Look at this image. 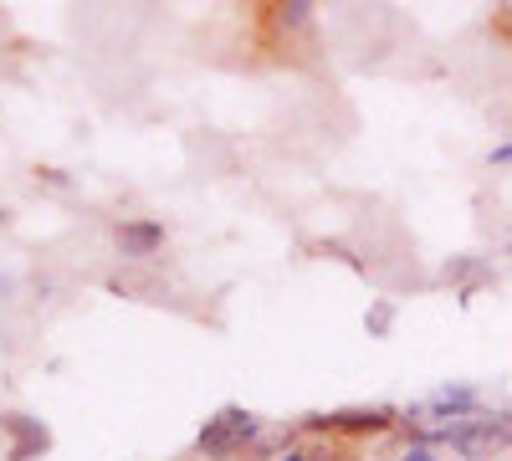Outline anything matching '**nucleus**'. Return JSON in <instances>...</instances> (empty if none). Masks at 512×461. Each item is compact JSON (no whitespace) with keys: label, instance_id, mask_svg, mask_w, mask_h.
I'll return each instance as SVG.
<instances>
[{"label":"nucleus","instance_id":"7ed1b4c3","mask_svg":"<svg viewBox=\"0 0 512 461\" xmlns=\"http://www.w3.org/2000/svg\"><path fill=\"white\" fill-rule=\"evenodd\" d=\"M400 426L395 405H349V410H318L303 421V436H390Z\"/></svg>","mask_w":512,"mask_h":461},{"label":"nucleus","instance_id":"423d86ee","mask_svg":"<svg viewBox=\"0 0 512 461\" xmlns=\"http://www.w3.org/2000/svg\"><path fill=\"white\" fill-rule=\"evenodd\" d=\"M395 318H400L395 298H374V303L364 308V333H369V339H390V328H395Z\"/></svg>","mask_w":512,"mask_h":461},{"label":"nucleus","instance_id":"1a4fd4ad","mask_svg":"<svg viewBox=\"0 0 512 461\" xmlns=\"http://www.w3.org/2000/svg\"><path fill=\"white\" fill-rule=\"evenodd\" d=\"M36 180H41V185H52V190H72V175L57 170V164H36Z\"/></svg>","mask_w":512,"mask_h":461},{"label":"nucleus","instance_id":"f257e3e1","mask_svg":"<svg viewBox=\"0 0 512 461\" xmlns=\"http://www.w3.org/2000/svg\"><path fill=\"white\" fill-rule=\"evenodd\" d=\"M262 441H267V421H262V415L246 410V405H221L195 431V456H205V461H236L251 446H262Z\"/></svg>","mask_w":512,"mask_h":461},{"label":"nucleus","instance_id":"20e7f679","mask_svg":"<svg viewBox=\"0 0 512 461\" xmlns=\"http://www.w3.org/2000/svg\"><path fill=\"white\" fill-rule=\"evenodd\" d=\"M108 236L123 262H154L164 251V221H154V216H123V221H113Z\"/></svg>","mask_w":512,"mask_h":461},{"label":"nucleus","instance_id":"f8f14e48","mask_svg":"<svg viewBox=\"0 0 512 461\" xmlns=\"http://www.w3.org/2000/svg\"><path fill=\"white\" fill-rule=\"evenodd\" d=\"M487 164H492V170H507V164H512V139H507V144H497V149L487 154Z\"/></svg>","mask_w":512,"mask_h":461},{"label":"nucleus","instance_id":"2eb2a0df","mask_svg":"<svg viewBox=\"0 0 512 461\" xmlns=\"http://www.w3.org/2000/svg\"><path fill=\"white\" fill-rule=\"evenodd\" d=\"M374 461H395V456H374Z\"/></svg>","mask_w":512,"mask_h":461},{"label":"nucleus","instance_id":"0eeeda50","mask_svg":"<svg viewBox=\"0 0 512 461\" xmlns=\"http://www.w3.org/2000/svg\"><path fill=\"white\" fill-rule=\"evenodd\" d=\"M277 11H282V26H287V31L313 26V6H308V0H292V6H277Z\"/></svg>","mask_w":512,"mask_h":461},{"label":"nucleus","instance_id":"39448f33","mask_svg":"<svg viewBox=\"0 0 512 461\" xmlns=\"http://www.w3.org/2000/svg\"><path fill=\"white\" fill-rule=\"evenodd\" d=\"M0 436H6V461H36L52 451V431L26 410H6L0 415Z\"/></svg>","mask_w":512,"mask_h":461},{"label":"nucleus","instance_id":"f03ea898","mask_svg":"<svg viewBox=\"0 0 512 461\" xmlns=\"http://www.w3.org/2000/svg\"><path fill=\"white\" fill-rule=\"evenodd\" d=\"M487 410V390L472 380H446L431 395H420L400 410V421H420V426H446V421H472Z\"/></svg>","mask_w":512,"mask_h":461},{"label":"nucleus","instance_id":"6e6552de","mask_svg":"<svg viewBox=\"0 0 512 461\" xmlns=\"http://www.w3.org/2000/svg\"><path fill=\"white\" fill-rule=\"evenodd\" d=\"M441 277H446V282H461V277H487V272H482V262L461 257V262H446V267H441Z\"/></svg>","mask_w":512,"mask_h":461},{"label":"nucleus","instance_id":"9d476101","mask_svg":"<svg viewBox=\"0 0 512 461\" xmlns=\"http://www.w3.org/2000/svg\"><path fill=\"white\" fill-rule=\"evenodd\" d=\"M395 461H441V451L436 446H405Z\"/></svg>","mask_w":512,"mask_h":461},{"label":"nucleus","instance_id":"4468645a","mask_svg":"<svg viewBox=\"0 0 512 461\" xmlns=\"http://www.w3.org/2000/svg\"><path fill=\"white\" fill-rule=\"evenodd\" d=\"M6 221H11V216H6V205H0V226H6Z\"/></svg>","mask_w":512,"mask_h":461},{"label":"nucleus","instance_id":"ddd939ff","mask_svg":"<svg viewBox=\"0 0 512 461\" xmlns=\"http://www.w3.org/2000/svg\"><path fill=\"white\" fill-rule=\"evenodd\" d=\"M11 292H16V282H11V277H0V303H11Z\"/></svg>","mask_w":512,"mask_h":461},{"label":"nucleus","instance_id":"9b49d317","mask_svg":"<svg viewBox=\"0 0 512 461\" xmlns=\"http://www.w3.org/2000/svg\"><path fill=\"white\" fill-rule=\"evenodd\" d=\"M267 461H313V446H297V441H292V446H282V451L267 456Z\"/></svg>","mask_w":512,"mask_h":461}]
</instances>
